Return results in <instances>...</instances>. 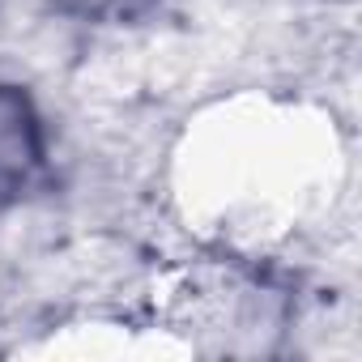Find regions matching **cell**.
<instances>
[{
	"mask_svg": "<svg viewBox=\"0 0 362 362\" xmlns=\"http://www.w3.org/2000/svg\"><path fill=\"white\" fill-rule=\"evenodd\" d=\"M345 184V145L320 107L235 94L188 119L170 192L188 230L235 252H273L320 226Z\"/></svg>",
	"mask_w": 362,
	"mask_h": 362,
	"instance_id": "obj_1",
	"label": "cell"
}]
</instances>
